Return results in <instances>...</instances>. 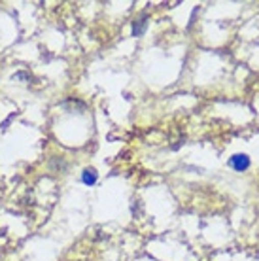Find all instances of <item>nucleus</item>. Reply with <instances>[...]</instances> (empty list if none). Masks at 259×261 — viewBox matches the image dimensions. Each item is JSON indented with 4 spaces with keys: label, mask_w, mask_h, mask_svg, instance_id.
<instances>
[{
    "label": "nucleus",
    "mask_w": 259,
    "mask_h": 261,
    "mask_svg": "<svg viewBox=\"0 0 259 261\" xmlns=\"http://www.w3.org/2000/svg\"><path fill=\"white\" fill-rule=\"evenodd\" d=\"M148 29V15H140L138 19L133 23V36H142Z\"/></svg>",
    "instance_id": "nucleus-2"
},
{
    "label": "nucleus",
    "mask_w": 259,
    "mask_h": 261,
    "mask_svg": "<svg viewBox=\"0 0 259 261\" xmlns=\"http://www.w3.org/2000/svg\"><path fill=\"white\" fill-rule=\"evenodd\" d=\"M229 167L235 169L237 172H244V170L250 169V157L246 153H235L231 159H229Z\"/></svg>",
    "instance_id": "nucleus-1"
},
{
    "label": "nucleus",
    "mask_w": 259,
    "mask_h": 261,
    "mask_svg": "<svg viewBox=\"0 0 259 261\" xmlns=\"http://www.w3.org/2000/svg\"><path fill=\"white\" fill-rule=\"evenodd\" d=\"M97 180H98V174L93 167H89V169H85L84 172H82V182H84L85 186H95Z\"/></svg>",
    "instance_id": "nucleus-3"
}]
</instances>
